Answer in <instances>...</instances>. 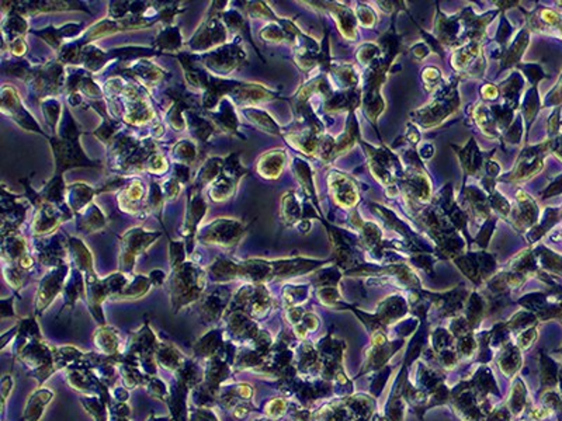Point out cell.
Masks as SVG:
<instances>
[{
  "label": "cell",
  "instance_id": "34",
  "mask_svg": "<svg viewBox=\"0 0 562 421\" xmlns=\"http://www.w3.org/2000/svg\"><path fill=\"white\" fill-rule=\"evenodd\" d=\"M242 112L245 114L246 119H249L256 128H260L262 131L272 134V135H281L280 127L266 111H262L255 107H249V108H243Z\"/></svg>",
  "mask_w": 562,
  "mask_h": 421
},
{
  "label": "cell",
  "instance_id": "17",
  "mask_svg": "<svg viewBox=\"0 0 562 421\" xmlns=\"http://www.w3.org/2000/svg\"><path fill=\"white\" fill-rule=\"evenodd\" d=\"M452 66L457 73L481 76L485 66L481 42H470L454 49L452 55Z\"/></svg>",
  "mask_w": 562,
  "mask_h": 421
},
{
  "label": "cell",
  "instance_id": "1",
  "mask_svg": "<svg viewBox=\"0 0 562 421\" xmlns=\"http://www.w3.org/2000/svg\"><path fill=\"white\" fill-rule=\"evenodd\" d=\"M380 48L383 51V58L377 59L370 65L364 75V86L362 89L363 100L362 105L364 107V111L369 117V119L377 127V119L381 115V112L385 108V103L381 97V87L384 82L387 80V73L390 72V67L398 55L401 49V42L400 38L395 34L394 30V22L391 25V30L381 38L380 41Z\"/></svg>",
  "mask_w": 562,
  "mask_h": 421
},
{
  "label": "cell",
  "instance_id": "33",
  "mask_svg": "<svg viewBox=\"0 0 562 421\" xmlns=\"http://www.w3.org/2000/svg\"><path fill=\"white\" fill-rule=\"evenodd\" d=\"M80 31V24H66L60 28H53V27H46L41 31H31L34 35L41 37L45 42H48L52 48L55 49H62V42L63 38L72 37L76 32Z\"/></svg>",
  "mask_w": 562,
  "mask_h": 421
},
{
  "label": "cell",
  "instance_id": "62",
  "mask_svg": "<svg viewBox=\"0 0 562 421\" xmlns=\"http://www.w3.org/2000/svg\"><path fill=\"white\" fill-rule=\"evenodd\" d=\"M557 4H560V7H562V1H558V3H557Z\"/></svg>",
  "mask_w": 562,
  "mask_h": 421
},
{
  "label": "cell",
  "instance_id": "41",
  "mask_svg": "<svg viewBox=\"0 0 562 421\" xmlns=\"http://www.w3.org/2000/svg\"><path fill=\"white\" fill-rule=\"evenodd\" d=\"M153 45L159 51H179L181 46V34L179 28L167 25L159 32Z\"/></svg>",
  "mask_w": 562,
  "mask_h": 421
},
{
  "label": "cell",
  "instance_id": "11",
  "mask_svg": "<svg viewBox=\"0 0 562 421\" xmlns=\"http://www.w3.org/2000/svg\"><path fill=\"white\" fill-rule=\"evenodd\" d=\"M246 59L245 51L239 42H232L221 48H215L203 56L204 65L217 75H229L238 69Z\"/></svg>",
  "mask_w": 562,
  "mask_h": 421
},
{
  "label": "cell",
  "instance_id": "14",
  "mask_svg": "<svg viewBox=\"0 0 562 421\" xmlns=\"http://www.w3.org/2000/svg\"><path fill=\"white\" fill-rule=\"evenodd\" d=\"M203 285L204 276L197 268H194L190 263L180 264L173 278L174 299H177L179 302L196 299L198 292L203 290Z\"/></svg>",
  "mask_w": 562,
  "mask_h": 421
},
{
  "label": "cell",
  "instance_id": "53",
  "mask_svg": "<svg viewBox=\"0 0 562 421\" xmlns=\"http://www.w3.org/2000/svg\"><path fill=\"white\" fill-rule=\"evenodd\" d=\"M184 259V243L170 242V261L173 267H179Z\"/></svg>",
  "mask_w": 562,
  "mask_h": 421
},
{
  "label": "cell",
  "instance_id": "4",
  "mask_svg": "<svg viewBox=\"0 0 562 421\" xmlns=\"http://www.w3.org/2000/svg\"><path fill=\"white\" fill-rule=\"evenodd\" d=\"M459 107V77H452L449 83L439 87L438 94L435 96L432 103L414 111L411 117L412 121H415L421 128L430 129L439 127L449 117L454 115Z\"/></svg>",
  "mask_w": 562,
  "mask_h": 421
},
{
  "label": "cell",
  "instance_id": "5",
  "mask_svg": "<svg viewBox=\"0 0 562 421\" xmlns=\"http://www.w3.org/2000/svg\"><path fill=\"white\" fill-rule=\"evenodd\" d=\"M359 143H362V146H364L367 150L369 166H370L373 176L383 186L388 187L390 191H391V188L398 191L397 184L400 183V180L402 179V176L405 173L398 160V156L394 155L392 150H390L388 148H384V146L373 148L363 141H360Z\"/></svg>",
  "mask_w": 562,
  "mask_h": 421
},
{
  "label": "cell",
  "instance_id": "48",
  "mask_svg": "<svg viewBox=\"0 0 562 421\" xmlns=\"http://www.w3.org/2000/svg\"><path fill=\"white\" fill-rule=\"evenodd\" d=\"M355 14L360 24L366 28H373L377 24V14L373 7L364 3H359V6L355 8Z\"/></svg>",
  "mask_w": 562,
  "mask_h": 421
},
{
  "label": "cell",
  "instance_id": "49",
  "mask_svg": "<svg viewBox=\"0 0 562 421\" xmlns=\"http://www.w3.org/2000/svg\"><path fill=\"white\" fill-rule=\"evenodd\" d=\"M260 37L270 42H281L286 39H291V37L286 32V30L277 24H269L260 31Z\"/></svg>",
  "mask_w": 562,
  "mask_h": 421
},
{
  "label": "cell",
  "instance_id": "60",
  "mask_svg": "<svg viewBox=\"0 0 562 421\" xmlns=\"http://www.w3.org/2000/svg\"><path fill=\"white\" fill-rule=\"evenodd\" d=\"M412 52L415 53L416 58L423 59L425 56H428V55L430 53V49H429V46H428L426 44H416V45L412 48Z\"/></svg>",
  "mask_w": 562,
  "mask_h": 421
},
{
  "label": "cell",
  "instance_id": "54",
  "mask_svg": "<svg viewBox=\"0 0 562 421\" xmlns=\"http://www.w3.org/2000/svg\"><path fill=\"white\" fill-rule=\"evenodd\" d=\"M180 187H181V183H180L179 180H176L174 177L169 179V180L165 183V187H163V195H165V198H167V200H174V198L179 195V193H180Z\"/></svg>",
  "mask_w": 562,
  "mask_h": 421
},
{
  "label": "cell",
  "instance_id": "16",
  "mask_svg": "<svg viewBox=\"0 0 562 421\" xmlns=\"http://www.w3.org/2000/svg\"><path fill=\"white\" fill-rule=\"evenodd\" d=\"M509 219L513 228L521 232H530L540 219V209L535 198H532L523 190L516 193V204L512 207Z\"/></svg>",
  "mask_w": 562,
  "mask_h": 421
},
{
  "label": "cell",
  "instance_id": "21",
  "mask_svg": "<svg viewBox=\"0 0 562 421\" xmlns=\"http://www.w3.org/2000/svg\"><path fill=\"white\" fill-rule=\"evenodd\" d=\"M526 15L529 31L562 39V14L549 7H537L533 13H526Z\"/></svg>",
  "mask_w": 562,
  "mask_h": 421
},
{
  "label": "cell",
  "instance_id": "45",
  "mask_svg": "<svg viewBox=\"0 0 562 421\" xmlns=\"http://www.w3.org/2000/svg\"><path fill=\"white\" fill-rule=\"evenodd\" d=\"M60 110H62L60 103L56 98H53V97L44 98L42 112H44L45 121L48 122L49 127L56 128V122L59 121V117H60Z\"/></svg>",
  "mask_w": 562,
  "mask_h": 421
},
{
  "label": "cell",
  "instance_id": "7",
  "mask_svg": "<svg viewBox=\"0 0 562 421\" xmlns=\"http://www.w3.org/2000/svg\"><path fill=\"white\" fill-rule=\"evenodd\" d=\"M398 187L411 208L416 211H419V205L429 202L432 198L430 179L422 166H414L412 169H408L400 180Z\"/></svg>",
  "mask_w": 562,
  "mask_h": 421
},
{
  "label": "cell",
  "instance_id": "29",
  "mask_svg": "<svg viewBox=\"0 0 562 421\" xmlns=\"http://www.w3.org/2000/svg\"><path fill=\"white\" fill-rule=\"evenodd\" d=\"M97 191L84 183H76L68 186L65 188V202L72 209L80 214L87 205L91 204V200Z\"/></svg>",
  "mask_w": 562,
  "mask_h": 421
},
{
  "label": "cell",
  "instance_id": "19",
  "mask_svg": "<svg viewBox=\"0 0 562 421\" xmlns=\"http://www.w3.org/2000/svg\"><path fill=\"white\" fill-rule=\"evenodd\" d=\"M452 148L456 150L461 162V167L467 176L483 177L485 174V166L491 159V156L494 155V150H491L490 153H484L478 148L474 138H471L464 148H459L456 145L454 146L452 145Z\"/></svg>",
  "mask_w": 562,
  "mask_h": 421
},
{
  "label": "cell",
  "instance_id": "58",
  "mask_svg": "<svg viewBox=\"0 0 562 421\" xmlns=\"http://www.w3.org/2000/svg\"><path fill=\"white\" fill-rule=\"evenodd\" d=\"M10 52L14 56H23L27 52V44H25L24 38H20V39L11 42L10 44Z\"/></svg>",
  "mask_w": 562,
  "mask_h": 421
},
{
  "label": "cell",
  "instance_id": "13",
  "mask_svg": "<svg viewBox=\"0 0 562 421\" xmlns=\"http://www.w3.org/2000/svg\"><path fill=\"white\" fill-rule=\"evenodd\" d=\"M159 238L160 232H146L142 228L128 231L121 238V266L125 270H131L135 259Z\"/></svg>",
  "mask_w": 562,
  "mask_h": 421
},
{
  "label": "cell",
  "instance_id": "27",
  "mask_svg": "<svg viewBox=\"0 0 562 421\" xmlns=\"http://www.w3.org/2000/svg\"><path fill=\"white\" fill-rule=\"evenodd\" d=\"M124 70L127 73H129L131 76L136 77L143 84H149V86L159 83L166 76L165 70H162L159 66H156L151 60H145V59L125 65Z\"/></svg>",
  "mask_w": 562,
  "mask_h": 421
},
{
  "label": "cell",
  "instance_id": "43",
  "mask_svg": "<svg viewBox=\"0 0 562 421\" xmlns=\"http://www.w3.org/2000/svg\"><path fill=\"white\" fill-rule=\"evenodd\" d=\"M25 253V240L15 233H10L3 236V256L7 257L10 261L15 259H21Z\"/></svg>",
  "mask_w": 562,
  "mask_h": 421
},
{
  "label": "cell",
  "instance_id": "47",
  "mask_svg": "<svg viewBox=\"0 0 562 421\" xmlns=\"http://www.w3.org/2000/svg\"><path fill=\"white\" fill-rule=\"evenodd\" d=\"M383 53L380 45L377 44H371L367 42L364 45H362L357 51V60L363 65H371L373 62H376L378 59V56Z\"/></svg>",
  "mask_w": 562,
  "mask_h": 421
},
{
  "label": "cell",
  "instance_id": "36",
  "mask_svg": "<svg viewBox=\"0 0 562 421\" xmlns=\"http://www.w3.org/2000/svg\"><path fill=\"white\" fill-rule=\"evenodd\" d=\"M357 215V214H356ZM356 221V219H355ZM356 225L360 228V233H362V242H364V245L373 250V252H378L383 246H384V240H383V232L381 229L373 224V222H366L363 219H360L357 216Z\"/></svg>",
  "mask_w": 562,
  "mask_h": 421
},
{
  "label": "cell",
  "instance_id": "51",
  "mask_svg": "<svg viewBox=\"0 0 562 421\" xmlns=\"http://www.w3.org/2000/svg\"><path fill=\"white\" fill-rule=\"evenodd\" d=\"M246 10H248V14L255 18H274L276 17L274 13L272 11V8L263 1L248 3Z\"/></svg>",
  "mask_w": 562,
  "mask_h": 421
},
{
  "label": "cell",
  "instance_id": "18",
  "mask_svg": "<svg viewBox=\"0 0 562 421\" xmlns=\"http://www.w3.org/2000/svg\"><path fill=\"white\" fill-rule=\"evenodd\" d=\"M328 187L336 205L343 209H352L360 200L357 184L345 173L332 171L328 177Z\"/></svg>",
  "mask_w": 562,
  "mask_h": 421
},
{
  "label": "cell",
  "instance_id": "3",
  "mask_svg": "<svg viewBox=\"0 0 562 421\" xmlns=\"http://www.w3.org/2000/svg\"><path fill=\"white\" fill-rule=\"evenodd\" d=\"M80 134L82 132L77 129L73 118L70 117V114H68V121L63 125L60 135L56 138H49L55 156V166H56L55 177H60L62 173L70 167L97 166V163L87 159V156L83 153L79 143Z\"/></svg>",
  "mask_w": 562,
  "mask_h": 421
},
{
  "label": "cell",
  "instance_id": "56",
  "mask_svg": "<svg viewBox=\"0 0 562 421\" xmlns=\"http://www.w3.org/2000/svg\"><path fill=\"white\" fill-rule=\"evenodd\" d=\"M481 94H483V97H484L487 101H494V100H497V98L499 97L501 91H499V87H498V86L488 83V84H484V86L481 87Z\"/></svg>",
  "mask_w": 562,
  "mask_h": 421
},
{
  "label": "cell",
  "instance_id": "8",
  "mask_svg": "<svg viewBox=\"0 0 562 421\" xmlns=\"http://www.w3.org/2000/svg\"><path fill=\"white\" fill-rule=\"evenodd\" d=\"M246 231V224L232 218H218L207 225L198 235V239L208 245L222 247L235 246Z\"/></svg>",
  "mask_w": 562,
  "mask_h": 421
},
{
  "label": "cell",
  "instance_id": "57",
  "mask_svg": "<svg viewBox=\"0 0 562 421\" xmlns=\"http://www.w3.org/2000/svg\"><path fill=\"white\" fill-rule=\"evenodd\" d=\"M173 177H174L176 180H179L181 184H183V183H187L189 179H190V169H189V166L177 163L176 167H174V174H173Z\"/></svg>",
  "mask_w": 562,
  "mask_h": 421
},
{
  "label": "cell",
  "instance_id": "44",
  "mask_svg": "<svg viewBox=\"0 0 562 421\" xmlns=\"http://www.w3.org/2000/svg\"><path fill=\"white\" fill-rule=\"evenodd\" d=\"M173 156L180 164H186V166L191 164L196 160L197 148H196V145L191 141L183 139V141H180V142H177L174 145Z\"/></svg>",
  "mask_w": 562,
  "mask_h": 421
},
{
  "label": "cell",
  "instance_id": "20",
  "mask_svg": "<svg viewBox=\"0 0 562 421\" xmlns=\"http://www.w3.org/2000/svg\"><path fill=\"white\" fill-rule=\"evenodd\" d=\"M69 207H58L51 202L42 201L38 205L37 215L32 221V231L35 235H48L58 229L62 221L70 216Z\"/></svg>",
  "mask_w": 562,
  "mask_h": 421
},
{
  "label": "cell",
  "instance_id": "9",
  "mask_svg": "<svg viewBox=\"0 0 562 421\" xmlns=\"http://www.w3.org/2000/svg\"><path fill=\"white\" fill-rule=\"evenodd\" d=\"M249 173L239 162V153H232L225 159L221 174L211 183L210 197L215 202H221L234 195L239 180Z\"/></svg>",
  "mask_w": 562,
  "mask_h": 421
},
{
  "label": "cell",
  "instance_id": "30",
  "mask_svg": "<svg viewBox=\"0 0 562 421\" xmlns=\"http://www.w3.org/2000/svg\"><path fill=\"white\" fill-rule=\"evenodd\" d=\"M530 45V31L528 28H523L518 37L515 38V41L511 44V46H508L505 49V52L499 56L501 59V70L512 67L513 65H519L522 56L525 55L528 46Z\"/></svg>",
  "mask_w": 562,
  "mask_h": 421
},
{
  "label": "cell",
  "instance_id": "59",
  "mask_svg": "<svg viewBox=\"0 0 562 421\" xmlns=\"http://www.w3.org/2000/svg\"><path fill=\"white\" fill-rule=\"evenodd\" d=\"M550 143H551V152L562 162V134L550 138Z\"/></svg>",
  "mask_w": 562,
  "mask_h": 421
},
{
  "label": "cell",
  "instance_id": "42",
  "mask_svg": "<svg viewBox=\"0 0 562 421\" xmlns=\"http://www.w3.org/2000/svg\"><path fill=\"white\" fill-rule=\"evenodd\" d=\"M189 124H190V131L193 132L194 138L198 141L207 142L210 136L215 132V124L210 122L207 118H203L200 115H196L194 112H189Z\"/></svg>",
  "mask_w": 562,
  "mask_h": 421
},
{
  "label": "cell",
  "instance_id": "55",
  "mask_svg": "<svg viewBox=\"0 0 562 421\" xmlns=\"http://www.w3.org/2000/svg\"><path fill=\"white\" fill-rule=\"evenodd\" d=\"M562 104V75L558 80V83L556 84V87L550 91L547 100H546V105H561Z\"/></svg>",
  "mask_w": 562,
  "mask_h": 421
},
{
  "label": "cell",
  "instance_id": "46",
  "mask_svg": "<svg viewBox=\"0 0 562 421\" xmlns=\"http://www.w3.org/2000/svg\"><path fill=\"white\" fill-rule=\"evenodd\" d=\"M163 198H165L163 191L159 188V186L156 183H152L149 197L146 200V208L149 212H153L156 216H159V221L162 225H163V222L160 219L162 218L160 214H162V207H163Z\"/></svg>",
  "mask_w": 562,
  "mask_h": 421
},
{
  "label": "cell",
  "instance_id": "10",
  "mask_svg": "<svg viewBox=\"0 0 562 421\" xmlns=\"http://www.w3.org/2000/svg\"><path fill=\"white\" fill-rule=\"evenodd\" d=\"M212 10L214 14L207 17V20L201 24V27L189 42V46L193 52L212 51V48L226 39V25L221 14L217 13V7L212 6Z\"/></svg>",
  "mask_w": 562,
  "mask_h": 421
},
{
  "label": "cell",
  "instance_id": "12",
  "mask_svg": "<svg viewBox=\"0 0 562 421\" xmlns=\"http://www.w3.org/2000/svg\"><path fill=\"white\" fill-rule=\"evenodd\" d=\"M28 84L32 86V91L38 97L48 98V96H55L63 86L62 65L59 62H49L34 67Z\"/></svg>",
  "mask_w": 562,
  "mask_h": 421
},
{
  "label": "cell",
  "instance_id": "22",
  "mask_svg": "<svg viewBox=\"0 0 562 421\" xmlns=\"http://www.w3.org/2000/svg\"><path fill=\"white\" fill-rule=\"evenodd\" d=\"M312 4L317 6V8L319 10H325L328 11L333 20L336 21V25L339 28V31L342 32V35L349 39V41H356L357 39V25H356V14L352 8L339 4V3H318V1H312Z\"/></svg>",
  "mask_w": 562,
  "mask_h": 421
},
{
  "label": "cell",
  "instance_id": "61",
  "mask_svg": "<svg viewBox=\"0 0 562 421\" xmlns=\"http://www.w3.org/2000/svg\"><path fill=\"white\" fill-rule=\"evenodd\" d=\"M32 264H34V261H32V257H31L30 254H24V256L20 259V266H21V268H30Z\"/></svg>",
  "mask_w": 562,
  "mask_h": 421
},
{
  "label": "cell",
  "instance_id": "50",
  "mask_svg": "<svg viewBox=\"0 0 562 421\" xmlns=\"http://www.w3.org/2000/svg\"><path fill=\"white\" fill-rule=\"evenodd\" d=\"M422 80L428 91H435V89H439L442 84V72L435 66H429L423 69Z\"/></svg>",
  "mask_w": 562,
  "mask_h": 421
},
{
  "label": "cell",
  "instance_id": "38",
  "mask_svg": "<svg viewBox=\"0 0 562 421\" xmlns=\"http://www.w3.org/2000/svg\"><path fill=\"white\" fill-rule=\"evenodd\" d=\"M225 164V159L221 157H212L210 160H207L203 167L200 169L198 174L196 176V181H194V188H201L208 183H212L222 171Z\"/></svg>",
  "mask_w": 562,
  "mask_h": 421
},
{
  "label": "cell",
  "instance_id": "28",
  "mask_svg": "<svg viewBox=\"0 0 562 421\" xmlns=\"http://www.w3.org/2000/svg\"><path fill=\"white\" fill-rule=\"evenodd\" d=\"M143 195H145V187L142 181L139 180L131 181L118 195L120 208L131 215L138 214L139 211L143 209L141 205L143 201Z\"/></svg>",
  "mask_w": 562,
  "mask_h": 421
},
{
  "label": "cell",
  "instance_id": "26",
  "mask_svg": "<svg viewBox=\"0 0 562 421\" xmlns=\"http://www.w3.org/2000/svg\"><path fill=\"white\" fill-rule=\"evenodd\" d=\"M286 163H287L286 150L283 149L269 150L257 159V173L267 180H276L283 173Z\"/></svg>",
  "mask_w": 562,
  "mask_h": 421
},
{
  "label": "cell",
  "instance_id": "39",
  "mask_svg": "<svg viewBox=\"0 0 562 421\" xmlns=\"http://www.w3.org/2000/svg\"><path fill=\"white\" fill-rule=\"evenodd\" d=\"M294 173L298 179V181L301 183L305 194L308 198H311L314 201V204L318 207V200H317V191H315V186H314V177H312V171L308 163H305L301 159H295L294 164H293Z\"/></svg>",
  "mask_w": 562,
  "mask_h": 421
},
{
  "label": "cell",
  "instance_id": "24",
  "mask_svg": "<svg viewBox=\"0 0 562 421\" xmlns=\"http://www.w3.org/2000/svg\"><path fill=\"white\" fill-rule=\"evenodd\" d=\"M207 212V204L204 198L200 194L198 188H193L189 193V201H187V214H186V221L183 226V238L190 246V242L193 245L194 235L197 232V226L200 221L204 218Z\"/></svg>",
  "mask_w": 562,
  "mask_h": 421
},
{
  "label": "cell",
  "instance_id": "15",
  "mask_svg": "<svg viewBox=\"0 0 562 421\" xmlns=\"http://www.w3.org/2000/svg\"><path fill=\"white\" fill-rule=\"evenodd\" d=\"M1 112L14 119L21 128L45 135L34 117L24 108V105H21V100L15 89L7 84L1 87Z\"/></svg>",
  "mask_w": 562,
  "mask_h": 421
},
{
  "label": "cell",
  "instance_id": "35",
  "mask_svg": "<svg viewBox=\"0 0 562 421\" xmlns=\"http://www.w3.org/2000/svg\"><path fill=\"white\" fill-rule=\"evenodd\" d=\"M80 221L77 222V229H80L82 232H96L98 229H103L106 225V219L103 216V214L100 212V209L97 208V205H94L93 202L90 205H87L80 214Z\"/></svg>",
  "mask_w": 562,
  "mask_h": 421
},
{
  "label": "cell",
  "instance_id": "37",
  "mask_svg": "<svg viewBox=\"0 0 562 421\" xmlns=\"http://www.w3.org/2000/svg\"><path fill=\"white\" fill-rule=\"evenodd\" d=\"M27 31V21L25 18L15 13V11H10L8 15L6 17L4 22H3V37L6 41H8V44L23 38L24 32Z\"/></svg>",
  "mask_w": 562,
  "mask_h": 421
},
{
  "label": "cell",
  "instance_id": "6",
  "mask_svg": "<svg viewBox=\"0 0 562 421\" xmlns=\"http://www.w3.org/2000/svg\"><path fill=\"white\" fill-rule=\"evenodd\" d=\"M550 152H551L550 139H547L546 142L539 143V145L526 146L521 152L513 170L508 176L502 177L501 180L506 181V183H513V184H519V183L530 180L532 177H535L536 174H539L543 170L544 159Z\"/></svg>",
  "mask_w": 562,
  "mask_h": 421
},
{
  "label": "cell",
  "instance_id": "40",
  "mask_svg": "<svg viewBox=\"0 0 562 421\" xmlns=\"http://www.w3.org/2000/svg\"><path fill=\"white\" fill-rule=\"evenodd\" d=\"M62 270L63 268L53 271L41 284L39 294H38V308L46 306L52 301L53 295L59 291V285H60V281H62Z\"/></svg>",
  "mask_w": 562,
  "mask_h": 421
},
{
  "label": "cell",
  "instance_id": "32",
  "mask_svg": "<svg viewBox=\"0 0 562 421\" xmlns=\"http://www.w3.org/2000/svg\"><path fill=\"white\" fill-rule=\"evenodd\" d=\"M281 218L287 225H298L305 219L302 205L294 191H288L281 198Z\"/></svg>",
  "mask_w": 562,
  "mask_h": 421
},
{
  "label": "cell",
  "instance_id": "2",
  "mask_svg": "<svg viewBox=\"0 0 562 421\" xmlns=\"http://www.w3.org/2000/svg\"><path fill=\"white\" fill-rule=\"evenodd\" d=\"M498 11H490L484 15H475L471 7L461 10L454 15H446L438 10L436 37L446 48H460L470 42H481L488 24Z\"/></svg>",
  "mask_w": 562,
  "mask_h": 421
},
{
  "label": "cell",
  "instance_id": "31",
  "mask_svg": "<svg viewBox=\"0 0 562 421\" xmlns=\"http://www.w3.org/2000/svg\"><path fill=\"white\" fill-rule=\"evenodd\" d=\"M211 118H212L214 124H215L218 128H221L222 131L243 138V136L238 132V117H236V112H235V110H234V105H232L226 98H225V100H221L218 112L211 114Z\"/></svg>",
  "mask_w": 562,
  "mask_h": 421
},
{
  "label": "cell",
  "instance_id": "25",
  "mask_svg": "<svg viewBox=\"0 0 562 421\" xmlns=\"http://www.w3.org/2000/svg\"><path fill=\"white\" fill-rule=\"evenodd\" d=\"M1 191V235L7 236L24 221L27 208L13 195H7L4 186Z\"/></svg>",
  "mask_w": 562,
  "mask_h": 421
},
{
  "label": "cell",
  "instance_id": "23",
  "mask_svg": "<svg viewBox=\"0 0 562 421\" xmlns=\"http://www.w3.org/2000/svg\"><path fill=\"white\" fill-rule=\"evenodd\" d=\"M229 96L235 100L236 104L242 105L243 108L255 107L260 103L277 98V96L273 91H270L269 89H266L262 84L241 83V82H238V84L235 86V89L232 90V93Z\"/></svg>",
  "mask_w": 562,
  "mask_h": 421
},
{
  "label": "cell",
  "instance_id": "52",
  "mask_svg": "<svg viewBox=\"0 0 562 421\" xmlns=\"http://www.w3.org/2000/svg\"><path fill=\"white\" fill-rule=\"evenodd\" d=\"M169 169L167 160L165 159L163 155L155 153L149 157L148 163H146V171L153 173V174H165Z\"/></svg>",
  "mask_w": 562,
  "mask_h": 421
}]
</instances>
